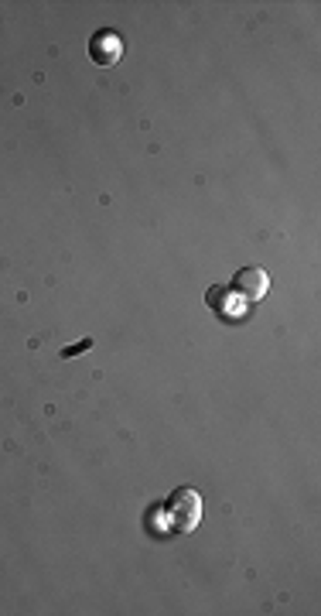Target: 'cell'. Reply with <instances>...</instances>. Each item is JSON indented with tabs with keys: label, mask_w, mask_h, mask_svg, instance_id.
Returning a JSON list of instances; mask_svg holds the SVG:
<instances>
[{
	"label": "cell",
	"mask_w": 321,
	"mask_h": 616,
	"mask_svg": "<svg viewBox=\"0 0 321 616\" xmlns=\"http://www.w3.org/2000/svg\"><path fill=\"white\" fill-rule=\"evenodd\" d=\"M168 521L175 531H195L202 521V496L192 486H178L168 496Z\"/></svg>",
	"instance_id": "cell-1"
},
{
	"label": "cell",
	"mask_w": 321,
	"mask_h": 616,
	"mask_svg": "<svg viewBox=\"0 0 321 616\" xmlns=\"http://www.w3.org/2000/svg\"><path fill=\"white\" fill-rule=\"evenodd\" d=\"M120 55H123V42L117 31L103 28L90 38V59L96 62V65H117Z\"/></svg>",
	"instance_id": "cell-2"
},
{
	"label": "cell",
	"mask_w": 321,
	"mask_h": 616,
	"mask_svg": "<svg viewBox=\"0 0 321 616\" xmlns=\"http://www.w3.org/2000/svg\"><path fill=\"white\" fill-rule=\"evenodd\" d=\"M267 288H270V281H267V271H260V267H243L232 277V292L246 298V302H260Z\"/></svg>",
	"instance_id": "cell-3"
},
{
	"label": "cell",
	"mask_w": 321,
	"mask_h": 616,
	"mask_svg": "<svg viewBox=\"0 0 321 616\" xmlns=\"http://www.w3.org/2000/svg\"><path fill=\"white\" fill-rule=\"evenodd\" d=\"M209 305L219 312V305H230V292L226 288H209Z\"/></svg>",
	"instance_id": "cell-4"
}]
</instances>
